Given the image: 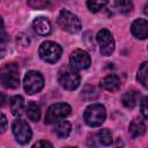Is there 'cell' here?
Segmentation results:
<instances>
[{
  "label": "cell",
  "mask_w": 148,
  "mask_h": 148,
  "mask_svg": "<svg viewBox=\"0 0 148 148\" xmlns=\"http://www.w3.org/2000/svg\"><path fill=\"white\" fill-rule=\"evenodd\" d=\"M34 148H39V147H50V148H52V143H50L49 141H45V140H40V141H37L36 143H34V146H32Z\"/></svg>",
  "instance_id": "d4e9b609"
},
{
  "label": "cell",
  "mask_w": 148,
  "mask_h": 148,
  "mask_svg": "<svg viewBox=\"0 0 148 148\" xmlns=\"http://www.w3.org/2000/svg\"><path fill=\"white\" fill-rule=\"evenodd\" d=\"M140 110H141V113H142L143 118L148 120V96L142 98V101L140 103Z\"/></svg>",
  "instance_id": "cb8c5ba5"
},
{
  "label": "cell",
  "mask_w": 148,
  "mask_h": 148,
  "mask_svg": "<svg viewBox=\"0 0 148 148\" xmlns=\"http://www.w3.org/2000/svg\"><path fill=\"white\" fill-rule=\"evenodd\" d=\"M91 59L90 56L88 54L87 51L81 50V49H76L71 53L69 57V65L75 68L76 71H81V69H86L90 66Z\"/></svg>",
  "instance_id": "30bf717a"
},
{
  "label": "cell",
  "mask_w": 148,
  "mask_h": 148,
  "mask_svg": "<svg viewBox=\"0 0 148 148\" xmlns=\"http://www.w3.org/2000/svg\"><path fill=\"white\" fill-rule=\"evenodd\" d=\"M136 79L142 84V87L148 89V61H143L140 65V67L138 69Z\"/></svg>",
  "instance_id": "e0dca14e"
},
{
  "label": "cell",
  "mask_w": 148,
  "mask_h": 148,
  "mask_svg": "<svg viewBox=\"0 0 148 148\" xmlns=\"http://www.w3.org/2000/svg\"><path fill=\"white\" fill-rule=\"evenodd\" d=\"M143 13H145V14L148 16V2L145 5V8H143Z\"/></svg>",
  "instance_id": "4316f807"
},
{
  "label": "cell",
  "mask_w": 148,
  "mask_h": 148,
  "mask_svg": "<svg viewBox=\"0 0 148 148\" xmlns=\"http://www.w3.org/2000/svg\"><path fill=\"white\" fill-rule=\"evenodd\" d=\"M132 35L138 39H146L148 37V21L145 18L135 20L131 25Z\"/></svg>",
  "instance_id": "8fae6325"
},
{
  "label": "cell",
  "mask_w": 148,
  "mask_h": 148,
  "mask_svg": "<svg viewBox=\"0 0 148 148\" xmlns=\"http://www.w3.org/2000/svg\"><path fill=\"white\" fill-rule=\"evenodd\" d=\"M97 43L99 45V51L102 53V56H111V53L114 51V40L112 37V34L106 30V29H102L97 32Z\"/></svg>",
  "instance_id": "9c48e42d"
},
{
  "label": "cell",
  "mask_w": 148,
  "mask_h": 148,
  "mask_svg": "<svg viewBox=\"0 0 148 148\" xmlns=\"http://www.w3.org/2000/svg\"><path fill=\"white\" fill-rule=\"evenodd\" d=\"M61 52H62L61 46L51 40H46V42L42 43L39 46V51H38L39 57L49 64L57 62L60 59Z\"/></svg>",
  "instance_id": "277c9868"
},
{
  "label": "cell",
  "mask_w": 148,
  "mask_h": 148,
  "mask_svg": "<svg viewBox=\"0 0 148 148\" xmlns=\"http://www.w3.org/2000/svg\"><path fill=\"white\" fill-rule=\"evenodd\" d=\"M27 116L32 121H38L40 118V109L35 102H30L27 106Z\"/></svg>",
  "instance_id": "d6986e66"
},
{
  "label": "cell",
  "mask_w": 148,
  "mask_h": 148,
  "mask_svg": "<svg viewBox=\"0 0 148 148\" xmlns=\"http://www.w3.org/2000/svg\"><path fill=\"white\" fill-rule=\"evenodd\" d=\"M24 108V99L22 96H14L10 99V111L14 116H20Z\"/></svg>",
  "instance_id": "2e32d148"
},
{
  "label": "cell",
  "mask_w": 148,
  "mask_h": 148,
  "mask_svg": "<svg viewBox=\"0 0 148 148\" xmlns=\"http://www.w3.org/2000/svg\"><path fill=\"white\" fill-rule=\"evenodd\" d=\"M6 126H7V119H6V116L2 113L1 114V133L6 131Z\"/></svg>",
  "instance_id": "484cf974"
},
{
  "label": "cell",
  "mask_w": 148,
  "mask_h": 148,
  "mask_svg": "<svg viewBox=\"0 0 148 148\" xmlns=\"http://www.w3.org/2000/svg\"><path fill=\"white\" fill-rule=\"evenodd\" d=\"M32 25H34L35 31L40 36H47L51 32V23L44 16L36 17L32 22Z\"/></svg>",
  "instance_id": "7c38bea8"
},
{
  "label": "cell",
  "mask_w": 148,
  "mask_h": 148,
  "mask_svg": "<svg viewBox=\"0 0 148 148\" xmlns=\"http://www.w3.org/2000/svg\"><path fill=\"white\" fill-rule=\"evenodd\" d=\"M28 6L34 8V9H45L50 7L51 0H28L27 1Z\"/></svg>",
  "instance_id": "603a6c76"
},
{
  "label": "cell",
  "mask_w": 148,
  "mask_h": 148,
  "mask_svg": "<svg viewBox=\"0 0 148 148\" xmlns=\"http://www.w3.org/2000/svg\"><path fill=\"white\" fill-rule=\"evenodd\" d=\"M57 22H58V25L62 30L71 32V34H76L82 28L81 21L79 20V17L67 9H61L59 12Z\"/></svg>",
  "instance_id": "6da1fadb"
},
{
  "label": "cell",
  "mask_w": 148,
  "mask_h": 148,
  "mask_svg": "<svg viewBox=\"0 0 148 148\" xmlns=\"http://www.w3.org/2000/svg\"><path fill=\"white\" fill-rule=\"evenodd\" d=\"M114 5H116V8L124 14L130 13L133 8L132 0H114Z\"/></svg>",
  "instance_id": "ffe728a7"
},
{
  "label": "cell",
  "mask_w": 148,
  "mask_h": 148,
  "mask_svg": "<svg viewBox=\"0 0 148 148\" xmlns=\"http://www.w3.org/2000/svg\"><path fill=\"white\" fill-rule=\"evenodd\" d=\"M101 87L108 91H116L120 88V80L114 74H109L101 81Z\"/></svg>",
  "instance_id": "4fadbf2b"
},
{
  "label": "cell",
  "mask_w": 148,
  "mask_h": 148,
  "mask_svg": "<svg viewBox=\"0 0 148 148\" xmlns=\"http://www.w3.org/2000/svg\"><path fill=\"white\" fill-rule=\"evenodd\" d=\"M71 124L67 120H59L58 123H56V127H54V133L60 138V139H65L71 133Z\"/></svg>",
  "instance_id": "5bb4252c"
},
{
  "label": "cell",
  "mask_w": 148,
  "mask_h": 148,
  "mask_svg": "<svg viewBox=\"0 0 148 148\" xmlns=\"http://www.w3.org/2000/svg\"><path fill=\"white\" fill-rule=\"evenodd\" d=\"M58 80H59V83L61 84V87L67 90H74L80 84V75H79L77 71L75 68H73L71 65L62 67L59 71Z\"/></svg>",
  "instance_id": "3957f363"
},
{
  "label": "cell",
  "mask_w": 148,
  "mask_h": 148,
  "mask_svg": "<svg viewBox=\"0 0 148 148\" xmlns=\"http://www.w3.org/2000/svg\"><path fill=\"white\" fill-rule=\"evenodd\" d=\"M108 3V0H87V7L90 12L96 13L103 9Z\"/></svg>",
  "instance_id": "44dd1931"
},
{
  "label": "cell",
  "mask_w": 148,
  "mask_h": 148,
  "mask_svg": "<svg viewBox=\"0 0 148 148\" xmlns=\"http://www.w3.org/2000/svg\"><path fill=\"white\" fill-rule=\"evenodd\" d=\"M44 87V77L37 71H29L23 79V88L29 95H34Z\"/></svg>",
  "instance_id": "8992f818"
},
{
  "label": "cell",
  "mask_w": 148,
  "mask_h": 148,
  "mask_svg": "<svg viewBox=\"0 0 148 148\" xmlns=\"http://www.w3.org/2000/svg\"><path fill=\"white\" fill-rule=\"evenodd\" d=\"M105 117H106L105 108L102 104H98V103H95V104L89 105L86 109L84 113H83L84 121L87 123V125H89L91 127H98V126H101L104 123Z\"/></svg>",
  "instance_id": "7a4b0ae2"
},
{
  "label": "cell",
  "mask_w": 148,
  "mask_h": 148,
  "mask_svg": "<svg viewBox=\"0 0 148 148\" xmlns=\"http://www.w3.org/2000/svg\"><path fill=\"white\" fill-rule=\"evenodd\" d=\"M97 138H98V141L104 146H109L112 142V133L106 128L101 130L97 134Z\"/></svg>",
  "instance_id": "7402d4cb"
},
{
  "label": "cell",
  "mask_w": 148,
  "mask_h": 148,
  "mask_svg": "<svg viewBox=\"0 0 148 148\" xmlns=\"http://www.w3.org/2000/svg\"><path fill=\"white\" fill-rule=\"evenodd\" d=\"M12 130H13V134H14L17 142L25 145L31 140L32 132H31L30 126L28 125V123L25 120H23V119L14 120L13 125H12Z\"/></svg>",
  "instance_id": "ba28073f"
},
{
  "label": "cell",
  "mask_w": 148,
  "mask_h": 148,
  "mask_svg": "<svg viewBox=\"0 0 148 148\" xmlns=\"http://www.w3.org/2000/svg\"><path fill=\"white\" fill-rule=\"evenodd\" d=\"M128 131H130V133H131V135L133 138H138V136H141V135L145 134V132H146V125H145V123L142 120L134 119L130 124Z\"/></svg>",
  "instance_id": "9a60e30c"
},
{
  "label": "cell",
  "mask_w": 148,
  "mask_h": 148,
  "mask_svg": "<svg viewBox=\"0 0 148 148\" xmlns=\"http://www.w3.org/2000/svg\"><path fill=\"white\" fill-rule=\"evenodd\" d=\"M123 104L128 108V109H133L136 105L138 102V92L135 90H128L123 95Z\"/></svg>",
  "instance_id": "ac0fdd59"
},
{
  "label": "cell",
  "mask_w": 148,
  "mask_h": 148,
  "mask_svg": "<svg viewBox=\"0 0 148 148\" xmlns=\"http://www.w3.org/2000/svg\"><path fill=\"white\" fill-rule=\"evenodd\" d=\"M72 111V108L67 103H57L51 105L45 114V124H56L59 120L67 117Z\"/></svg>",
  "instance_id": "52a82bcc"
},
{
  "label": "cell",
  "mask_w": 148,
  "mask_h": 148,
  "mask_svg": "<svg viewBox=\"0 0 148 148\" xmlns=\"http://www.w3.org/2000/svg\"><path fill=\"white\" fill-rule=\"evenodd\" d=\"M1 83L5 88L16 89L20 86L18 67L16 64H7L1 71Z\"/></svg>",
  "instance_id": "5b68a950"
}]
</instances>
